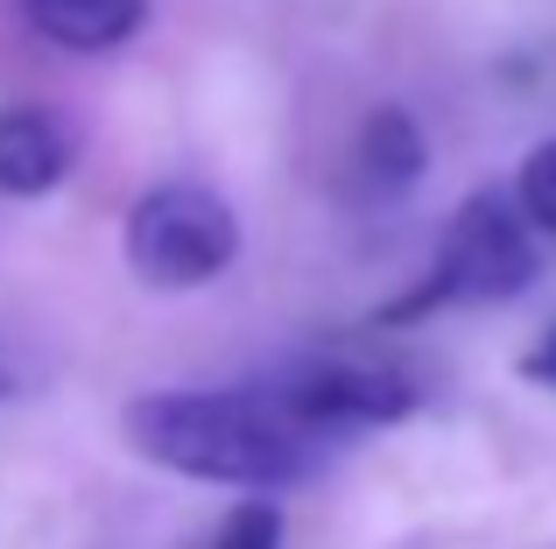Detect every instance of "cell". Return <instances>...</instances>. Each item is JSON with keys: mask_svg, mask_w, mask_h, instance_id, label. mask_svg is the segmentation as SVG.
Segmentation results:
<instances>
[{"mask_svg": "<svg viewBox=\"0 0 556 549\" xmlns=\"http://www.w3.org/2000/svg\"><path fill=\"white\" fill-rule=\"evenodd\" d=\"M121 430L149 465L198 480V486H232V494H282V486L311 480L331 451L268 387H163V395H135Z\"/></svg>", "mask_w": 556, "mask_h": 549, "instance_id": "6da1fadb", "label": "cell"}, {"mask_svg": "<svg viewBox=\"0 0 556 549\" xmlns=\"http://www.w3.org/2000/svg\"><path fill=\"white\" fill-rule=\"evenodd\" d=\"M543 254H535V226L515 212V197L472 191L451 212L437 261L422 268V282L408 296L388 303V324H416L430 310H479V303H515L535 282Z\"/></svg>", "mask_w": 556, "mask_h": 549, "instance_id": "7a4b0ae2", "label": "cell"}, {"mask_svg": "<svg viewBox=\"0 0 556 549\" xmlns=\"http://www.w3.org/2000/svg\"><path fill=\"white\" fill-rule=\"evenodd\" d=\"M121 254H127V274L141 289L184 296V289L218 282L240 261V212L212 183H155V191H141L127 205Z\"/></svg>", "mask_w": 556, "mask_h": 549, "instance_id": "3957f363", "label": "cell"}, {"mask_svg": "<svg viewBox=\"0 0 556 549\" xmlns=\"http://www.w3.org/2000/svg\"><path fill=\"white\" fill-rule=\"evenodd\" d=\"M268 395L296 416L311 437H353V430H380L402 423L408 409L422 401V381L394 359H303L289 367L282 381H268Z\"/></svg>", "mask_w": 556, "mask_h": 549, "instance_id": "277c9868", "label": "cell"}, {"mask_svg": "<svg viewBox=\"0 0 556 549\" xmlns=\"http://www.w3.org/2000/svg\"><path fill=\"white\" fill-rule=\"evenodd\" d=\"M71 163H78V135L56 106H28V99L0 106V197L14 205L50 197L71 177Z\"/></svg>", "mask_w": 556, "mask_h": 549, "instance_id": "5b68a950", "label": "cell"}, {"mask_svg": "<svg viewBox=\"0 0 556 549\" xmlns=\"http://www.w3.org/2000/svg\"><path fill=\"white\" fill-rule=\"evenodd\" d=\"M22 14H28V28H36L42 42H56V50L106 56V50H121V42L141 36L149 0H22Z\"/></svg>", "mask_w": 556, "mask_h": 549, "instance_id": "8992f818", "label": "cell"}, {"mask_svg": "<svg viewBox=\"0 0 556 549\" xmlns=\"http://www.w3.org/2000/svg\"><path fill=\"white\" fill-rule=\"evenodd\" d=\"M422 163H430V149H422V127L408 120L402 106L367 113V127H359V177H367V191H380V197L408 191V183L422 177Z\"/></svg>", "mask_w": 556, "mask_h": 549, "instance_id": "52a82bcc", "label": "cell"}, {"mask_svg": "<svg viewBox=\"0 0 556 549\" xmlns=\"http://www.w3.org/2000/svg\"><path fill=\"white\" fill-rule=\"evenodd\" d=\"M515 212L535 226V240H556V141H535L515 169Z\"/></svg>", "mask_w": 556, "mask_h": 549, "instance_id": "ba28073f", "label": "cell"}, {"mask_svg": "<svg viewBox=\"0 0 556 549\" xmlns=\"http://www.w3.org/2000/svg\"><path fill=\"white\" fill-rule=\"evenodd\" d=\"M198 549H282V508H275V494H247Z\"/></svg>", "mask_w": 556, "mask_h": 549, "instance_id": "9c48e42d", "label": "cell"}, {"mask_svg": "<svg viewBox=\"0 0 556 549\" xmlns=\"http://www.w3.org/2000/svg\"><path fill=\"white\" fill-rule=\"evenodd\" d=\"M14 381H22V373H14V359H8V345H0V401L14 395Z\"/></svg>", "mask_w": 556, "mask_h": 549, "instance_id": "30bf717a", "label": "cell"}]
</instances>
